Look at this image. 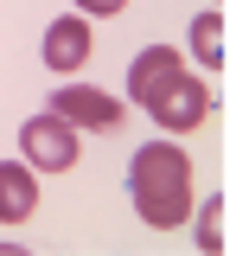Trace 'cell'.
<instances>
[{"instance_id": "10", "label": "cell", "mask_w": 230, "mask_h": 256, "mask_svg": "<svg viewBox=\"0 0 230 256\" xmlns=\"http://www.w3.org/2000/svg\"><path fill=\"white\" fill-rule=\"evenodd\" d=\"M77 13H96V20H115V13H128V0H77Z\"/></svg>"}, {"instance_id": "6", "label": "cell", "mask_w": 230, "mask_h": 256, "mask_svg": "<svg viewBox=\"0 0 230 256\" xmlns=\"http://www.w3.org/2000/svg\"><path fill=\"white\" fill-rule=\"evenodd\" d=\"M179 70H186L179 45H147V52L128 64V102H141V109H147V102H154V96H160Z\"/></svg>"}, {"instance_id": "5", "label": "cell", "mask_w": 230, "mask_h": 256, "mask_svg": "<svg viewBox=\"0 0 230 256\" xmlns=\"http://www.w3.org/2000/svg\"><path fill=\"white\" fill-rule=\"evenodd\" d=\"M96 52V32L83 26V13H64V20H51L45 26V70H58V77H77L83 64Z\"/></svg>"}, {"instance_id": "2", "label": "cell", "mask_w": 230, "mask_h": 256, "mask_svg": "<svg viewBox=\"0 0 230 256\" xmlns=\"http://www.w3.org/2000/svg\"><path fill=\"white\" fill-rule=\"evenodd\" d=\"M147 116H154V128H166V134H192V128H205V116H211V84L192 77V70H179V77L147 102Z\"/></svg>"}, {"instance_id": "8", "label": "cell", "mask_w": 230, "mask_h": 256, "mask_svg": "<svg viewBox=\"0 0 230 256\" xmlns=\"http://www.w3.org/2000/svg\"><path fill=\"white\" fill-rule=\"evenodd\" d=\"M192 58H198V70H224V20L218 13L192 20Z\"/></svg>"}, {"instance_id": "9", "label": "cell", "mask_w": 230, "mask_h": 256, "mask_svg": "<svg viewBox=\"0 0 230 256\" xmlns=\"http://www.w3.org/2000/svg\"><path fill=\"white\" fill-rule=\"evenodd\" d=\"M198 250L205 256L224 250V198H205V205H198Z\"/></svg>"}, {"instance_id": "7", "label": "cell", "mask_w": 230, "mask_h": 256, "mask_svg": "<svg viewBox=\"0 0 230 256\" xmlns=\"http://www.w3.org/2000/svg\"><path fill=\"white\" fill-rule=\"evenodd\" d=\"M32 212H38L32 160H0V224H26Z\"/></svg>"}, {"instance_id": "1", "label": "cell", "mask_w": 230, "mask_h": 256, "mask_svg": "<svg viewBox=\"0 0 230 256\" xmlns=\"http://www.w3.org/2000/svg\"><path fill=\"white\" fill-rule=\"evenodd\" d=\"M192 180H198V166H192V154L179 141H147L128 160V198H134V212H141V224L186 230L192 212H198L192 205Z\"/></svg>"}, {"instance_id": "3", "label": "cell", "mask_w": 230, "mask_h": 256, "mask_svg": "<svg viewBox=\"0 0 230 256\" xmlns=\"http://www.w3.org/2000/svg\"><path fill=\"white\" fill-rule=\"evenodd\" d=\"M19 148L32 160V173H70L77 166V122H64L58 109H45L19 128Z\"/></svg>"}, {"instance_id": "4", "label": "cell", "mask_w": 230, "mask_h": 256, "mask_svg": "<svg viewBox=\"0 0 230 256\" xmlns=\"http://www.w3.org/2000/svg\"><path fill=\"white\" fill-rule=\"evenodd\" d=\"M51 109H58L64 122L90 128V134H109V128H122V96L90 90V84H58V90H51Z\"/></svg>"}]
</instances>
